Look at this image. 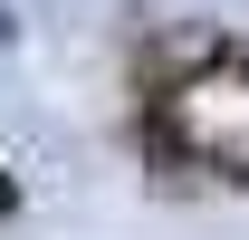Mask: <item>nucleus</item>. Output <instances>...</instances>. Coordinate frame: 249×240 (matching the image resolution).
I'll list each match as a JSON object with an SVG mask.
<instances>
[{"mask_svg":"<svg viewBox=\"0 0 249 240\" xmlns=\"http://www.w3.org/2000/svg\"><path fill=\"white\" fill-rule=\"evenodd\" d=\"M0 39H10V10H0Z\"/></svg>","mask_w":249,"mask_h":240,"instance_id":"1","label":"nucleus"}]
</instances>
